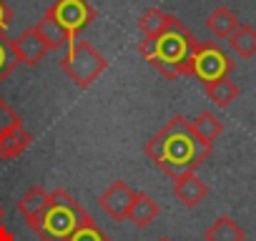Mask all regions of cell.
<instances>
[{"mask_svg": "<svg viewBox=\"0 0 256 241\" xmlns=\"http://www.w3.org/2000/svg\"><path fill=\"white\" fill-rule=\"evenodd\" d=\"M146 156L174 181L184 174L196 171L208 156H211V146H204L191 126H188V118L184 116H174L168 124L151 136V141H146L144 146Z\"/></svg>", "mask_w": 256, "mask_h": 241, "instance_id": "obj_1", "label": "cell"}, {"mask_svg": "<svg viewBox=\"0 0 256 241\" xmlns=\"http://www.w3.org/2000/svg\"><path fill=\"white\" fill-rule=\"evenodd\" d=\"M198 40L188 30V26L178 18L171 20V26L154 40H141L138 53L166 78L176 80L178 76H191V58Z\"/></svg>", "mask_w": 256, "mask_h": 241, "instance_id": "obj_2", "label": "cell"}, {"mask_svg": "<svg viewBox=\"0 0 256 241\" xmlns=\"http://www.w3.org/2000/svg\"><path fill=\"white\" fill-rule=\"evenodd\" d=\"M96 224L93 216L66 191V188H53L50 191V211L46 216V224L40 228V241H70V236L83 228Z\"/></svg>", "mask_w": 256, "mask_h": 241, "instance_id": "obj_3", "label": "cell"}, {"mask_svg": "<svg viewBox=\"0 0 256 241\" xmlns=\"http://www.w3.org/2000/svg\"><path fill=\"white\" fill-rule=\"evenodd\" d=\"M60 68L66 70V76H68L80 90H86V88H90V86L100 78V73H106L108 60H106V56H103L100 50H96L88 40H80L78 36H73V40L68 43L66 56H63V60H60Z\"/></svg>", "mask_w": 256, "mask_h": 241, "instance_id": "obj_4", "label": "cell"}, {"mask_svg": "<svg viewBox=\"0 0 256 241\" xmlns=\"http://www.w3.org/2000/svg\"><path fill=\"white\" fill-rule=\"evenodd\" d=\"M231 70H234V60L218 43L208 40V43L196 46L194 58H191V76H196L201 80V86L218 80V78H228Z\"/></svg>", "mask_w": 256, "mask_h": 241, "instance_id": "obj_5", "label": "cell"}, {"mask_svg": "<svg viewBox=\"0 0 256 241\" xmlns=\"http://www.w3.org/2000/svg\"><path fill=\"white\" fill-rule=\"evenodd\" d=\"M48 10L70 36H78L96 20V8L88 0H56Z\"/></svg>", "mask_w": 256, "mask_h": 241, "instance_id": "obj_6", "label": "cell"}, {"mask_svg": "<svg viewBox=\"0 0 256 241\" xmlns=\"http://www.w3.org/2000/svg\"><path fill=\"white\" fill-rule=\"evenodd\" d=\"M18 211H20V216L26 218V224H28L36 234H40V228H43V224H46V216H48V211H50V191H46L43 186H30V188L20 196Z\"/></svg>", "mask_w": 256, "mask_h": 241, "instance_id": "obj_7", "label": "cell"}, {"mask_svg": "<svg viewBox=\"0 0 256 241\" xmlns=\"http://www.w3.org/2000/svg\"><path fill=\"white\" fill-rule=\"evenodd\" d=\"M136 198V191L128 186L126 181H113L100 196H98V206L113 218V221H128V211Z\"/></svg>", "mask_w": 256, "mask_h": 241, "instance_id": "obj_8", "label": "cell"}, {"mask_svg": "<svg viewBox=\"0 0 256 241\" xmlns=\"http://www.w3.org/2000/svg\"><path fill=\"white\" fill-rule=\"evenodd\" d=\"M13 40V48H16V56H18V60L23 63V66H28V68H36L50 50H48V46L43 43V38L38 36V30L30 26L28 30H23L20 36H16V38H10Z\"/></svg>", "mask_w": 256, "mask_h": 241, "instance_id": "obj_9", "label": "cell"}, {"mask_svg": "<svg viewBox=\"0 0 256 241\" xmlns=\"http://www.w3.org/2000/svg\"><path fill=\"white\" fill-rule=\"evenodd\" d=\"M174 196L184 208H196L198 204L206 201L208 186H206V181L198 178L196 171H191V174H184V176L174 178Z\"/></svg>", "mask_w": 256, "mask_h": 241, "instance_id": "obj_10", "label": "cell"}, {"mask_svg": "<svg viewBox=\"0 0 256 241\" xmlns=\"http://www.w3.org/2000/svg\"><path fill=\"white\" fill-rule=\"evenodd\" d=\"M33 144V136L28 134V128L23 126V120H16V124L0 136V158L3 161H13L20 154H26Z\"/></svg>", "mask_w": 256, "mask_h": 241, "instance_id": "obj_11", "label": "cell"}, {"mask_svg": "<svg viewBox=\"0 0 256 241\" xmlns=\"http://www.w3.org/2000/svg\"><path fill=\"white\" fill-rule=\"evenodd\" d=\"M36 30H38V36L43 38V43L48 46V50H60V48H68V43L73 40V36L53 18V13L50 10H46L43 13V18L33 26Z\"/></svg>", "mask_w": 256, "mask_h": 241, "instance_id": "obj_12", "label": "cell"}, {"mask_svg": "<svg viewBox=\"0 0 256 241\" xmlns=\"http://www.w3.org/2000/svg\"><path fill=\"white\" fill-rule=\"evenodd\" d=\"M188 126L194 131V136L204 144L214 148V141L224 134V120L214 113V110H201L194 120H188Z\"/></svg>", "mask_w": 256, "mask_h": 241, "instance_id": "obj_13", "label": "cell"}, {"mask_svg": "<svg viewBox=\"0 0 256 241\" xmlns=\"http://www.w3.org/2000/svg\"><path fill=\"white\" fill-rule=\"evenodd\" d=\"M158 216H161V206L148 194L136 191V198L131 204V211H128V221H131L136 228H148Z\"/></svg>", "mask_w": 256, "mask_h": 241, "instance_id": "obj_14", "label": "cell"}, {"mask_svg": "<svg viewBox=\"0 0 256 241\" xmlns=\"http://www.w3.org/2000/svg\"><path fill=\"white\" fill-rule=\"evenodd\" d=\"M238 26H241L238 16H236L231 8H226V6H218V8L211 10V16L206 18V28H208L218 40H228Z\"/></svg>", "mask_w": 256, "mask_h": 241, "instance_id": "obj_15", "label": "cell"}, {"mask_svg": "<svg viewBox=\"0 0 256 241\" xmlns=\"http://www.w3.org/2000/svg\"><path fill=\"white\" fill-rule=\"evenodd\" d=\"M204 90H206V96H208V100L216 106V108H228L236 98H238V93H241V88L231 80V78H218V80H211V83H204Z\"/></svg>", "mask_w": 256, "mask_h": 241, "instance_id": "obj_16", "label": "cell"}, {"mask_svg": "<svg viewBox=\"0 0 256 241\" xmlns=\"http://www.w3.org/2000/svg\"><path fill=\"white\" fill-rule=\"evenodd\" d=\"M174 18H176V16H171V13H166V10H161V8H151V10H146V13L138 18V30H141L144 40H154V38H158V36L171 26Z\"/></svg>", "mask_w": 256, "mask_h": 241, "instance_id": "obj_17", "label": "cell"}, {"mask_svg": "<svg viewBox=\"0 0 256 241\" xmlns=\"http://www.w3.org/2000/svg\"><path fill=\"white\" fill-rule=\"evenodd\" d=\"M246 234L244 228L231 218V216H218L206 231H204V241H244Z\"/></svg>", "mask_w": 256, "mask_h": 241, "instance_id": "obj_18", "label": "cell"}, {"mask_svg": "<svg viewBox=\"0 0 256 241\" xmlns=\"http://www.w3.org/2000/svg\"><path fill=\"white\" fill-rule=\"evenodd\" d=\"M228 48L244 60L254 58L256 56V28L248 26V23H241L234 30V36L228 38Z\"/></svg>", "mask_w": 256, "mask_h": 241, "instance_id": "obj_19", "label": "cell"}, {"mask_svg": "<svg viewBox=\"0 0 256 241\" xmlns=\"http://www.w3.org/2000/svg\"><path fill=\"white\" fill-rule=\"evenodd\" d=\"M18 66H20V60H18V56H16L13 40H10L6 33H0V83H3Z\"/></svg>", "mask_w": 256, "mask_h": 241, "instance_id": "obj_20", "label": "cell"}, {"mask_svg": "<svg viewBox=\"0 0 256 241\" xmlns=\"http://www.w3.org/2000/svg\"><path fill=\"white\" fill-rule=\"evenodd\" d=\"M70 241H110V238L98 228V224H90V226L78 228V231L70 236Z\"/></svg>", "mask_w": 256, "mask_h": 241, "instance_id": "obj_21", "label": "cell"}, {"mask_svg": "<svg viewBox=\"0 0 256 241\" xmlns=\"http://www.w3.org/2000/svg\"><path fill=\"white\" fill-rule=\"evenodd\" d=\"M16 120H20V116H18V113L3 100V98H0V136H3V134L16 124Z\"/></svg>", "mask_w": 256, "mask_h": 241, "instance_id": "obj_22", "label": "cell"}, {"mask_svg": "<svg viewBox=\"0 0 256 241\" xmlns=\"http://www.w3.org/2000/svg\"><path fill=\"white\" fill-rule=\"evenodd\" d=\"M10 23H13V10L6 0H0V33H6L10 28Z\"/></svg>", "mask_w": 256, "mask_h": 241, "instance_id": "obj_23", "label": "cell"}, {"mask_svg": "<svg viewBox=\"0 0 256 241\" xmlns=\"http://www.w3.org/2000/svg\"><path fill=\"white\" fill-rule=\"evenodd\" d=\"M0 241H16V236H13V231L6 226V224H0Z\"/></svg>", "mask_w": 256, "mask_h": 241, "instance_id": "obj_24", "label": "cell"}, {"mask_svg": "<svg viewBox=\"0 0 256 241\" xmlns=\"http://www.w3.org/2000/svg\"><path fill=\"white\" fill-rule=\"evenodd\" d=\"M0 224H3V208H0Z\"/></svg>", "mask_w": 256, "mask_h": 241, "instance_id": "obj_25", "label": "cell"}, {"mask_svg": "<svg viewBox=\"0 0 256 241\" xmlns=\"http://www.w3.org/2000/svg\"><path fill=\"white\" fill-rule=\"evenodd\" d=\"M158 241H171V238H168V236H164V238H158Z\"/></svg>", "mask_w": 256, "mask_h": 241, "instance_id": "obj_26", "label": "cell"}]
</instances>
